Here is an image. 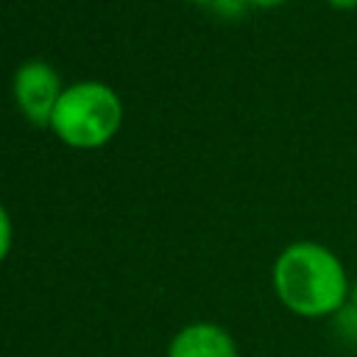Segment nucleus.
<instances>
[{"instance_id":"nucleus-8","label":"nucleus","mask_w":357,"mask_h":357,"mask_svg":"<svg viewBox=\"0 0 357 357\" xmlns=\"http://www.w3.org/2000/svg\"><path fill=\"white\" fill-rule=\"evenodd\" d=\"M248 3H254V6H279L282 0H248Z\"/></svg>"},{"instance_id":"nucleus-2","label":"nucleus","mask_w":357,"mask_h":357,"mask_svg":"<svg viewBox=\"0 0 357 357\" xmlns=\"http://www.w3.org/2000/svg\"><path fill=\"white\" fill-rule=\"evenodd\" d=\"M53 131L78 148H92L106 142L120 126V100L117 95L95 81L75 84L61 92L53 117Z\"/></svg>"},{"instance_id":"nucleus-1","label":"nucleus","mask_w":357,"mask_h":357,"mask_svg":"<svg viewBox=\"0 0 357 357\" xmlns=\"http://www.w3.org/2000/svg\"><path fill=\"white\" fill-rule=\"evenodd\" d=\"M279 301L301 318L337 315L349 304V279L340 259L318 243H293L273 262Z\"/></svg>"},{"instance_id":"nucleus-3","label":"nucleus","mask_w":357,"mask_h":357,"mask_svg":"<svg viewBox=\"0 0 357 357\" xmlns=\"http://www.w3.org/2000/svg\"><path fill=\"white\" fill-rule=\"evenodd\" d=\"M14 92L22 106V112L33 123H50L53 109L61 98L59 92V75L45 61H28L17 70Z\"/></svg>"},{"instance_id":"nucleus-4","label":"nucleus","mask_w":357,"mask_h":357,"mask_svg":"<svg viewBox=\"0 0 357 357\" xmlns=\"http://www.w3.org/2000/svg\"><path fill=\"white\" fill-rule=\"evenodd\" d=\"M167 357H237V343L220 324L192 321L173 335Z\"/></svg>"},{"instance_id":"nucleus-6","label":"nucleus","mask_w":357,"mask_h":357,"mask_svg":"<svg viewBox=\"0 0 357 357\" xmlns=\"http://www.w3.org/2000/svg\"><path fill=\"white\" fill-rule=\"evenodd\" d=\"M335 8H354L357 6V0H329Z\"/></svg>"},{"instance_id":"nucleus-7","label":"nucleus","mask_w":357,"mask_h":357,"mask_svg":"<svg viewBox=\"0 0 357 357\" xmlns=\"http://www.w3.org/2000/svg\"><path fill=\"white\" fill-rule=\"evenodd\" d=\"M349 304L357 310V282H354V284H351V290H349Z\"/></svg>"},{"instance_id":"nucleus-9","label":"nucleus","mask_w":357,"mask_h":357,"mask_svg":"<svg viewBox=\"0 0 357 357\" xmlns=\"http://www.w3.org/2000/svg\"><path fill=\"white\" fill-rule=\"evenodd\" d=\"M198 3H212V0H198Z\"/></svg>"},{"instance_id":"nucleus-5","label":"nucleus","mask_w":357,"mask_h":357,"mask_svg":"<svg viewBox=\"0 0 357 357\" xmlns=\"http://www.w3.org/2000/svg\"><path fill=\"white\" fill-rule=\"evenodd\" d=\"M8 245H11V223H8L6 209L0 206V262H3V257L8 254Z\"/></svg>"}]
</instances>
